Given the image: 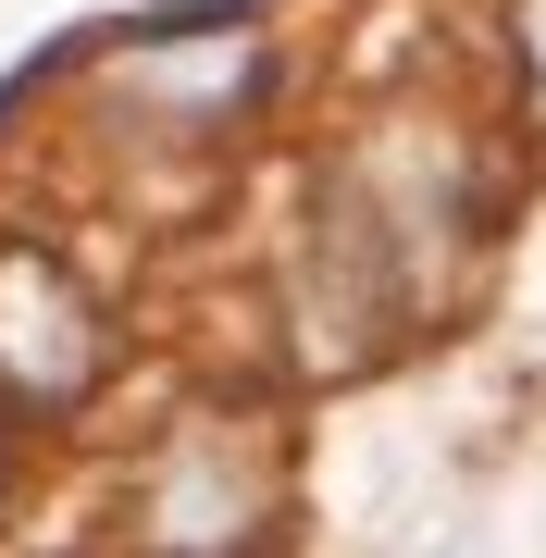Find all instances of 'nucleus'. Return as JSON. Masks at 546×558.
Wrapping results in <instances>:
<instances>
[{
    "instance_id": "1",
    "label": "nucleus",
    "mask_w": 546,
    "mask_h": 558,
    "mask_svg": "<svg viewBox=\"0 0 546 558\" xmlns=\"http://www.w3.org/2000/svg\"><path fill=\"white\" fill-rule=\"evenodd\" d=\"M87 311H75V286L50 274V260H0V373L25 385V398H75L87 385Z\"/></svg>"
},
{
    "instance_id": "2",
    "label": "nucleus",
    "mask_w": 546,
    "mask_h": 558,
    "mask_svg": "<svg viewBox=\"0 0 546 558\" xmlns=\"http://www.w3.org/2000/svg\"><path fill=\"white\" fill-rule=\"evenodd\" d=\"M149 534H162L174 558H223V546H248V472H236L223 447H186V472L162 484Z\"/></svg>"
},
{
    "instance_id": "3",
    "label": "nucleus",
    "mask_w": 546,
    "mask_h": 558,
    "mask_svg": "<svg viewBox=\"0 0 546 558\" xmlns=\"http://www.w3.org/2000/svg\"><path fill=\"white\" fill-rule=\"evenodd\" d=\"M522 62H534V100H546V0H522Z\"/></svg>"
}]
</instances>
